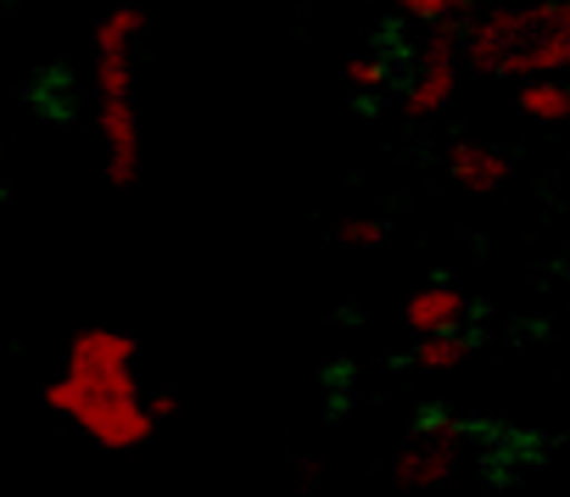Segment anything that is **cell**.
I'll return each instance as SVG.
<instances>
[{"instance_id": "obj_1", "label": "cell", "mask_w": 570, "mask_h": 497, "mask_svg": "<svg viewBox=\"0 0 570 497\" xmlns=\"http://www.w3.org/2000/svg\"><path fill=\"white\" fill-rule=\"evenodd\" d=\"M487 79H559L570 68V7L564 0H537V7H492L481 18H464V51Z\"/></svg>"}, {"instance_id": "obj_2", "label": "cell", "mask_w": 570, "mask_h": 497, "mask_svg": "<svg viewBox=\"0 0 570 497\" xmlns=\"http://www.w3.org/2000/svg\"><path fill=\"white\" fill-rule=\"evenodd\" d=\"M146 29L140 7H112L96 18V135L107 151V185L135 190L140 179V112H135V40Z\"/></svg>"}, {"instance_id": "obj_3", "label": "cell", "mask_w": 570, "mask_h": 497, "mask_svg": "<svg viewBox=\"0 0 570 497\" xmlns=\"http://www.w3.org/2000/svg\"><path fill=\"white\" fill-rule=\"evenodd\" d=\"M40 397H46L51 414H62L68 425H79L107 453H129V447H146L157 436V419L146 408V391H90V386L51 380Z\"/></svg>"}, {"instance_id": "obj_4", "label": "cell", "mask_w": 570, "mask_h": 497, "mask_svg": "<svg viewBox=\"0 0 570 497\" xmlns=\"http://www.w3.org/2000/svg\"><path fill=\"white\" fill-rule=\"evenodd\" d=\"M135 364H140V341L112 325H85L62 347V380H101V375H118Z\"/></svg>"}, {"instance_id": "obj_5", "label": "cell", "mask_w": 570, "mask_h": 497, "mask_svg": "<svg viewBox=\"0 0 570 497\" xmlns=\"http://www.w3.org/2000/svg\"><path fill=\"white\" fill-rule=\"evenodd\" d=\"M403 325L425 341V336H459L470 325V297L453 280H431L403 302Z\"/></svg>"}, {"instance_id": "obj_6", "label": "cell", "mask_w": 570, "mask_h": 497, "mask_svg": "<svg viewBox=\"0 0 570 497\" xmlns=\"http://www.w3.org/2000/svg\"><path fill=\"white\" fill-rule=\"evenodd\" d=\"M453 469H459V453H453V447L414 436V441L397 453V464H392V486H397L403 497H431L436 486L453 480Z\"/></svg>"}, {"instance_id": "obj_7", "label": "cell", "mask_w": 570, "mask_h": 497, "mask_svg": "<svg viewBox=\"0 0 570 497\" xmlns=\"http://www.w3.org/2000/svg\"><path fill=\"white\" fill-rule=\"evenodd\" d=\"M448 179L459 190H475V196H492L509 185V157L498 146H481V140H453L448 146Z\"/></svg>"}, {"instance_id": "obj_8", "label": "cell", "mask_w": 570, "mask_h": 497, "mask_svg": "<svg viewBox=\"0 0 570 497\" xmlns=\"http://www.w3.org/2000/svg\"><path fill=\"white\" fill-rule=\"evenodd\" d=\"M459 96V68H420L409 85H403V118H414V123H425V118H436V112H448V101Z\"/></svg>"}, {"instance_id": "obj_9", "label": "cell", "mask_w": 570, "mask_h": 497, "mask_svg": "<svg viewBox=\"0 0 570 497\" xmlns=\"http://www.w3.org/2000/svg\"><path fill=\"white\" fill-rule=\"evenodd\" d=\"M459 51H464V18L420 23V40H414V68H459Z\"/></svg>"}, {"instance_id": "obj_10", "label": "cell", "mask_w": 570, "mask_h": 497, "mask_svg": "<svg viewBox=\"0 0 570 497\" xmlns=\"http://www.w3.org/2000/svg\"><path fill=\"white\" fill-rule=\"evenodd\" d=\"M514 107L537 123H564L570 118V90H564V79H525L514 90Z\"/></svg>"}, {"instance_id": "obj_11", "label": "cell", "mask_w": 570, "mask_h": 497, "mask_svg": "<svg viewBox=\"0 0 570 497\" xmlns=\"http://www.w3.org/2000/svg\"><path fill=\"white\" fill-rule=\"evenodd\" d=\"M470 352H475V336H470V330H459V336H425V341H414L409 364H414L420 375H448V369H459Z\"/></svg>"}, {"instance_id": "obj_12", "label": "cell", "mask_w": 570, "mask_h": 497, "mask_svg": "<svg viewBox=\"0 0 570 497\" xmlns=\"http://www.w3.org/2000/svg\"><path fill=\"white\" fill-rule=\"evenodd\" d=\"M347 85L358 96H381V90H392V62L381 51H358V57H347Z\"/></svg>"}, {"instance_id": "obj_13", "label": "cell", "mask_w": 570, "mask_h": 497, "mask_svg": "<svg viewBox=\"0 0 570 497\" xmlns=\"http://www.w3.org/2000/svg\"><path fill=\"white\" fill-rule=\"evenodd\" d=\"M414 436H425V441H442V447L464 453V441H470V425H464L459 414H448V408H425V414H420V430H414Z\"/></svg>"}, {"instance_id": "obj_14", "label": "cell", "mask_w": 570, "mask_h": 497, "mask_svg": "<svg viewBox=\"0 0 570 497\" xmlns=\"http://www.w3.org/2000/svg\"><path fill=\"white\" fill-rule=\"evenodd\" d=\"M475 0H397V18L409 23H442V18H464Z\"/></svg>"}, {"instance_id": "obj_15", "label": "cell", "mask_w": 570, "mask_h": 497, "mask_svg": "<svg viewBox=\"0 0 570 497\" xmlns=\"http://www.w3.org/2000/svg\"><path fill=\"white\" fill-rule=\"evenodd\" d=\"M336 240L342 246H381L386 240V223L381 218H342L336 223Z\"/></svg>"}, {"instance_id": "obj_16", "label": "cell", "mask_w": 570, "mask_h": 497, "mask_svg": "<svg viewBox=\"0 0 570 497\" xmlns=\"http://www.w3.org/2000/svg\"><path fill=\"white\" fill-rule=\"evenodd\" d=\"M146 408H151V419L163 425V419H168V414L179 408V397H174V391H157V397H146Z\"/></svg>"}, {"instance_id": "obj_17", "label": "cell", "mask_w": 570, "mask_h": 497, "mask_svg": "<svg viewBox=\"0 0 570 497\" xmlns=\"http://www.w3.org/2000/svg\"><path fill=\"white\" fill-rule=\"evenodd\" d=\"M292 497H303V486H297V491H292Z\"/></svg>"}]
</instances>
